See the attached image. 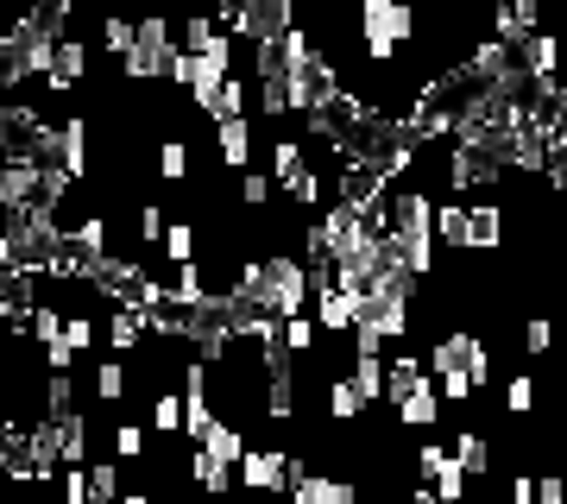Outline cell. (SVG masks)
I'll list each match as a JSON object with an SVG mask.
<instances>
[{
	"label": "cell",
	"instance_id": "30",
	"mask_svg": "<svg viewBox=\"0 0 567 504\" xmlns=\"http://www.w3.org/2000/svg\"><path fill=\"white\" fill-rule=\"evenodd\" d=\"M158 177H164V183H183V177H189V145H183V140H164V145H158Z\"/></svg>",
	"mask_w": 567,
	"mask_h": 504
},
{
	"label": "cell",
	"instance_id": "43",
	"mask_svg": "<svg viewBox=\"0 0 567 504\" xmlns=\"http://www.w3.org/2000/svg\"><path fill=\"white\" fill-rule=\"evenodd\" d=\"M265 504H290V498H265Z\"/></svg>",
	"mask_w": 567,
	"mask_h": 504
},
{
	"label": "cell",
	"instance_id": "10",
	"mask_svg": "<svg viewBox=\"0 0 567 504\" xmlns=\"http://www.w3.org/2000/svg\"><path fill=\"white\" fill-rule=\"evenodd\" d=\"M82 76H89V44L63 32V39H58V63H51V76H44V95H51V101L70 95V89H82Z\"/></svg>",
	"mask_w": 567,
	"mask_h": 504
},
{
	"label": "cell",
	"instance_id": "34",
	"mask_svg": "<svg viewBox=\"0 0 567 504\" xmlns=\"http://www.w3.org/2000/svg\"><path fill=\"white\" fill-rule=\"evenodd\" d=\"M58 492H63V504H89V466H63Z\"/></svg>",
	"mask_w": 567,
	"mask_h": 504
},
{
	"label": "cell",
	"instance_id": "3",
	"mask_svg": "<svg viewBox=\"0 0 567 504\" xmlns=\"http://www.w3.org/2000/svg\"><path fill=\"white\" fill-rule=\"evenodd\" d=\"M221 32H240L246 44H278L297 32V7L290 0H240L221 13Z\"/></svg>",
	"mask_w": 567,
	"mask_h": 504
},
{
	"label": "cell",
	"instance_id": "6",
	"mask_svg": "<svg viewBox=\"0 0 567 504\" xmlns=\"http://www.w3.org/2000/svg\"><path fill=\"white\" fill-rule=\"evenodd\" d=\"M240 492H259V498H290V454H284V448H246Z\"/></svg>",
	"mask_w": 567,
	"mask_h": 504
},
{
	"label": "cell",
	"instance_id": "32",
	"mask_svg": "<svg viewBox=\"0 0 567 504\" xmlns=\"http://www.w3.org/2000/svg\"><path fill=\"white\" fill-rule=\"evenodd\" d=\"M505 410L511 416H529V410H536V379H529V372H517V379L505 384Z\"/></svg>",
	"mask_w": 567,
	"mask_h": 504
},
{
	"label": "cell",
	"instance_id": "14",
	"mask_svg": "<svg viewBox=\"0 0 567 504\" xmlns=\"http://www.w3.org/2000/svg\"><path fill=\"white\" fill-rule=\"evenodd\" d=\"M398 423L404 429H435L442 423V391H435V379H423L404 403H398Z\"/></svg>",
	"mask_w": 567,
	"mask_h": 504
},
{
	"label": "cell",
	"instance_id": "13",
	"mask_svg": "<svg viewBox=\"0 0 567 504\" xmlns=\"http://www.w3.org/2000/svg\"><path fill=\"white\" fill-rule=\"evenodd\" d=\"M203 461H215V466H227V473H240V461H246V429L240 423H215L208 429V442L196 448Z\"/></svg>",
	"mask_w": 567,
	"mask_h": 504
},
{
	"label": "cell",
	"instance_id": "8",
	"mask_svg": "<svg viewBox=\"0 0 567 504\" xmlns=\"http://www.w3.org/2000/svg\"><path fill=\"white\" fill-rule=\"evenodd\" d=\"M505 202H466V253H498L505 246Z\"/></svg>",
	"mask_w": 567,
	"mask_h": 504
},
{
	"label": "cell",
	"instance_id": "29",
	"mask_svg": "<svg viewBox=\"0 0 567 504\" xmlns=\"http://www.w3.org/2000/svg\"><path fill=\"white\" fill-rule=\"evenodd\" d=\"M102 44L114 51V63H121L126 51L140 44V25H133V20H114V13H107V20H102Z\"/></svg>",
	"mask_w": 567,
	"mask_h": 504
},
{
	"label": "cell",
	"instance_id": "4",
	"mask_svg": "<svg viewBox=\"0 0 567 504\" xmlns=\"http://www.w3.org/2000/svg\"><path fill=\"white\" fill-rule=\"evenodd\" d=\"M410 297H416V284H379V290L360 302V328H372L385 347L404 341L410 328H416V316H410Z\"/></svg>",
	"mask_w": 567,
	"mask_h": 504
},
{
	"label": "cell",
	"instance_id": "23",
	"mask_svg": "<svg viewBox=\"0 0 567 504\" xmlns=\"http://www.w3.org/2000/svg\"><path fill=\"white\" fill-rule=\"evenodd\" d=\"M164 259L177 265V271L203 259V253H196V227H189V222H171V227H164Z\"/></svg>",
	"mask_w": 567,
	"mask_h": 504
},
{
	"label": "cell",
	"instance_id": "26",
	"mask_svg": "<svg viewBox=\"0 0 567 504\" xmlns=\"http://www.w3.org/2000/svg\"><path fill=\"white\" fill-rule=\"evenodd\" d=\"M309 347H322V328H316V316L284 322V353H290V360H297V353H309Z\"/></svg>",
	"mask_w": 567,
	"mask_h": 504
},
{
	"label": "cell",
	"instance_id": "22",
	"mask_svg": "<svg viewBox=\"0 0 567 504\" xmlns=\"http://www.w3.org/2000/svg\"><path fill=\"white\" fill-rule=\"evenodd\" d=\"M347 379H353V391H360L365 403H379V398H385V360H365V353H353Z\"/></svg>",
	"mask_w": 567,
	"mask_h": 504
},
{
	"label": "cell",
	"instance_id": "16",
	"mask_svg": "<svg viewBox=\"0 0 567 504\" xmlns=\"http://www.w3.org/2000/svg\"><path fill=\"white\" fill-rule=\"evenodd\" d=\"M454 466H461L466 480H486L492 473V442L480 429H461V435H454Z\"/></svg>",
	"mask_w": 567,
	"mask_h": 504
},
{
	"label": "cell",
	"instance_id": "9",
	"mask_svg": "<svg viewBox=\"0 0 567 504\" xmlns=\"http://www.w3.org/2000/svg\"><path fill=\"white\" fill-rule=\"evenodd\" d=\"M480 335H466V328H454V335H442V341L429 347V360H423V372L429 379H454V372H466V360L480 353Z\"/></svg>",
	"mask_w": 567,
	"mask_h": 504
},
{
	"label": "cell",
	"instance_id": "25",
	"mask_svg": "<svg viewBox=\"0 0 567 504\" xmlns=\"http://www.w3.org/2000/svg\"><path fill=\"white\" fill-rule=\"evenodd\" d=\"M121 466H140L145 461V429H133V423H114V448H107Z\"/></svg>",
	"mask_w": 567,
	"mask_h": 504
},
{
	"label": "cell",
	"instance_id": "19",
	"mask_svg": "<svg viewBox=\"0 0 567 504\" xmlns=\"http://www.w3.org/2000/svg\"><path fill=\"white\" fill-rule=\"evenodd\" d=\"M121 461L102 454V461H89V504H121Z\"/></svg>",
	"mask_w": 567,
	"mask_h": 504
},
{
	"label": "cell",
	"instance_id": "37",
	"mask_svg": "<svg viewBox=\"0 0 567 504\" xmlns=\"http://www.w3.org/2000/svg\"><path fill=\"white\" fill-rule=\"evenodd\" d=\"M429 492H435L442 504H461V498H466V473H461V466H447V473H442L435 485H429Z\"/></svg>",
	"mask_w": 567,
	"mask_h": 504
},
{
	"label": "cell",
	"instance_id": "12",
	"mask_svg": "<svg viewBox=\"0 0 567 504\" xmlns=\"http://www.w3.org/2000/svg\"><path fill=\"white\" fill-rule=\"evenodd\" d=\"M309 309H316V328L322 335H353L360 328V297H347V290H322Z\"/></svg>",
	"mask_w": 567,
	"mask_h": 504
},
{
	"label": "cell",
	"instance_id": "20",
	"mask_svg": "<svg viewBox=\"0 0 567 504\" xmlns=\"http://www.w3.org/2000/svg\"><path fill=\"white\" fill-rule=\"evenodd\" d=\"M435 246L466 253V202H435Z\"/></svg>",
	"mask_w": 567,
	"mask_h": 504
},
{
	"label": "cell",
	"instance_id": "2",
	"mask_svg": "<svg viewBox=\"0 0 567 504\" xmlns=\"http://www.w3.org/2000/svg\"><path fill=\"white\" fill-rule=\"evenodd\" d=\"M416 7L404 0H365L360 13H353V39H360V58L365 63H398L410 39H416Z\"/></svg>",
	"mask_w": 567,
	"mask_h": 504
},
{
	"label": "cell",
	"instance_id": "1",
	"mask_svg": "<svg viewBox=\"0 0 567 504\" xmlns=\"http://www.w3.org/2000/svg\"><path fill=\"white\" fill-rule=\"evenodd\" d=\"M385 234L404 246L410 278L435 271V196H429L423 183H398L385 196Z\"/></svg>",
	"mask_w": 567,
	"mask_h": 504
},
{
	"label": "cell",
	"instance_id": "28",
	"mask_svg": "<svg viewBox=\"0 0 567 504\" xmlns=\"http://www.w3.org/2000/svg\"><path fill=\"white\" fill-rule=\"evenodd\" d=\"M447 466H454V448H442V442H423V448H416V480L435 485Z\"/></svg>",
	"mask_w": 567,
	"mask_h": 504
},
{
	"label": "cell",
	"instance_id": "42",
	"mask_svg": "<svg viewBox=\"0 0 567 504\" xmlns=\"http://www.w3.org/2000/svg\"><path fill=\"white\" fill-rule=\"evenodd\" d=\"M121 504H152V498H145V492H126V498Z\"/></svg>",
	"mask_w": 567,
	"mask_h": 504
},
{
	"label": "cell",
	"instance_id": "17",
	"mask_svg": "<svg viewBox=\"0 0 567 504\" xmlns=\"http://www.w3.org/2000/svg\"><path fill=\"white\" fill-rule=\"evenodd\" d=\"M303 171H309V145L303 140H278L271 145V183H278V196L303 177Z\"/></svg>",
	"mask_w": 567,
	"mask_h": 504
},
{
	"label": "cell",
	"instance_id": "36",
	"mask_svg": "<svg viewBox=\"0 0 567 504\" xmlns=\"http://www.w3.org/2000/svg\"><path fill=\"white\" fill-rule=\"evenodd\" d=\"M524 347H529V353H548V347H555V322H548V316H529V322H524Z\"/></svg>",
	"mask_w": 567,
	"mask_h": 504
},
{
	"label": "cell",
	"instance_id": "18",
	"mask_svg": "<svg viewBox=\"0 0 567 504\" xmlns=\"http://www.w3.org/2000/svg\"><path fill=\"white\" fill-rule=\"evenodd\" d=\"M423 379H429V372H423V360H416V353H391V360H385V398L391 403H404Z\"/></svg>",
	"mask_w": 567,
	"mask_h": 504
},
{
	"label": "cell",
	"instance_id": "11",
	"mask_svg": "<svg viewBox=\"0 0 567 504\" xmlns=\"http://www.w3.org/2000/svg\"><path fill=\"white\" fill-rule=\"evenodd\" d=\"M290 504H360V485L328 480V473H303V480H290Z\"/></svg>",
	"mask_w": 567,
	"mask_h": 504
},
{
	"label": "cell",
	"instance_id": "41",
	"mask_svg": "<svg viewBox=\"0 0 567 504\" xmlns=\"http://www.w3.org/2000/svg\"><path fill=\"white\" fill-rule=\"evenodd\" d=\"M404 504H442V498H435L429 485H416V492H404Z\"/></svg>",
	"mask_w": 567,
	"mask_h": 504
},
{
	"label": "cell",
	"instance_id": "27",
	"mask_svg": "<svg viewBox=\"0 0 567 504\" xmlns=\"http://www.w3.org/2000/svg\"><path fill=\"white\" fill-rule=\"evenodd\" d=\"M95 398L114 403V410L126 403V366L121 360H102V372H95Z\"/></svg>",
	"mask_w": 567,
	"mask_h": 504
},
{
	"label": "cell",
	"instance_id": "35",
	"mask_svg": "<svg viewBox=\"0 0 567 504\" xmlns=\"http://www.w3.org/2000/svg\"><path fill=\"white\" fill-rule=\"evenodd\" d=\"M164 227H171V222H164V208H158V202H145V208H140V246H158Z\"/></svg>",
	"mask_w": 567,
	"mask_h": 504
},
{
	"label": "cell",
	"instance_id": "15",
	"mask_svg": "<svg viewBox=\"0 0 567 504\" xmlns=\"http://www.w3.org/2000/svg\"><path fill=\"white\" fill-rule=\"evenodd\" d=\"M215 152H221L227 171H246L252 164V121H221L215 126Z\"/></svg>",
	"mask_w": 567,
	"mask_h": 504
},
{
	"label": "cell",
	"instance_id": "38",
	"mask_svg": "<svg viewBox=\"0 0 567 504\" xmlns=\"http://www.w3.org/2000/svg\"><path fill=\"white\" fill-rule=\"evenodd\" d=\"M536 504H567V480H561V473H543V480H536Z\"/></svg>",
	"mask_w": 567,
	"mask_h": 504
},
{
	"label": "cell",
	"instance_id": "33",
	"mask_svg": "<svg viewBox=\"0 0 567 504\" xmlns=\"http://www.w3.org/2000/svg\"><path fill=\"white\" fill-rule=\"evenodd\" d=\"M240 202H246V208H265V202H278V183L265 177V171H246V177H240Z\"/></svg>",
	"mask_w": 567,
	"mask_h": 504
},
{
	"label": "cell",
	"instance_id": "24",
	"mask_svg": "<svg viewBox=\"0 0 567 504\" xmlns=\"http://www.w3.org/2000/svg\"><path fill=\"white\" fill-rule=\"evenodd\" d=\"M360 410H365V398L353 391V379H334V384H328V416H334V423H353Z\"/></svg>",
	"mask_w": 567,
	"mask_h": 504
},
{
	"label": "cell",
	"instance_id": "21",
	"mask_svg": "<svg viewBox=\"0 0 567 504\" xmlns=\"http://www.w3.org/2000/svg\"><path fill=\"white\" fill-rule=\"evenodd\" d=\"M140 341H145V316L107 309V347H114V353H140Z\"/></svg>",
	"mask_w": 567,
	"mask_h": 504
},
{
	"label": "cell",
	"instance_id": "31",
	"mask_svg": "<svg viewBox=\"0 0 567 504\" xmlns=\"http://www.w3.org/2000/svg\"><path fill=\"white\" fill-rule=\"evenodd\" d=\"M152 429H158V435H177L183 429V398L158 391V398H152Z\"/></svg>",
	"mask_w": 567,
	"mask_h": 504
},
{
	"label": "cell",
	"instance_id": "40",
	"mask_svg": "<svg viewBox=\"0 0 567 504\" xmlns=\"http://www.w3.org/2000/svg\"><path fill=\"white\" fill-rule=\"evenodd\" d=\"M505 504H536V480H524V473H517V480H511V498Z\"/></svg>",
	"mask_w": 567,
	"mask_h": 504
},
{
	"label": "cell",
	"instance_id": "39",
	"mask_svg": "<svg viewBox=\"0 0 567 504\" xmlns=\"http://www.w3.org/2000/svg\"><path fill=\"white\" fill-rule=\"evenodd\" d=\"M435 391H442V403H466V398H473L466 372H454V379H435Z\"/></svg>",
	"mask_w": 567,
	"mask_h": 504
},
{
	"label": "cell",
	"instance_id": "5",
	"mask_svg": "<svg viewBox=\"0 0 567 504\" xmlns=\"http://www.w3.org/2000/svg\"><path fill=\"white\" fill-rule=\"evenodd\" d=\"M177 51V32L164 20H140V44L121 58V76L126 82H164V63Z\"/></svg>",
	"mask_w": 567,
	"mask_h": 504
},
{
	"label": "cell",
	"instance_id": "7",
	"mask_svg": "<svg viewBox=\"0 0 567 504\" xmlns=\"http://www.w3.org/2000/svg\"><path fill=\"white\" fill-rule=\"evenodd\" d=\"M51 164H58L70 183H89V121L70 114V121L51 133Z\"/></svg>",
	"mask_w": 567,
	"mask_h": 504
}]
</instances>
